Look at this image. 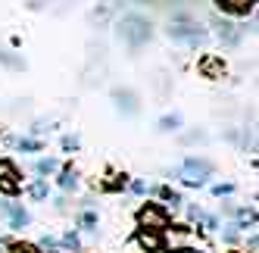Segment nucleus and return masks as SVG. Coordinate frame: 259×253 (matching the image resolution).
Returning <instances> with one entry per match:
<instances>
[{
	"label": "nucleus",
	"instance_id": "f257e3e1",
	"mask_svg": "<svg viewBox=\"0 0 259 253\" xmlns=\"http://www.w3.org/2000/svg\"><path fill=\"white\" fill-rule=\"evenodd\" d=\"M116 34H119V41H122L128 50L138 53L147 41H150L153 28H150V19H144V16H138V13H128V16H122V19H119Z\"/></svg>",
	"mask_w": 259,
	"mask_h": 253
},
{
	"label": "nucleus",
	"instance_id": "f03ea898",
	"mask_svg": "<svg viewBox=\"0 0 259 253\" xmlns=\"http://www.w3.org/2000/svg\"><path fill=\"white\" fill-rule=\"evenodd\" d=\"M159 238H162V250H169V253H203V247L197 244V231L191 225L162 228Z\"/></svg>",
	"mask_w": 259,
	"mask_h": 253
},
{
	"label": "nucleus",
	"instance_id": "7ed1b4c3",
	"mask_svg": "<svg viewBox=\"0 0 259 253\" xmlns=\"http://www.w3.org/2000/svg\"><path fill=\"white\" fill-rule=\"evenodd\" d=\"M165 34H169L172 41H178V44H188V47H197V44H203V38H206L203 25L194 19V16H184V13L172 16V19H169V28H165Z\"/></svg>",
	"mask_w": 259,
	"mask_h": 253
},
{
	"label": "nucleus",
	"instance_id": "20e7f679",
	"mask_svg": "<svg viewBox=\"0 0 259 253\" xmlns=\"http://www.w3.org/2000/svg\"><path fill=\"white\" fill-rule=\"evenodd\" d=\"M212 172H215V166H212L209 159H203V156H184L181 166L175 169V175H178L188 188H203Z\"/></svg>",
	"mask_w": 259,
	"mask_h": 253
},
{
	"label": "nucleus",
	"instance_id": "39448f33",
	"mask_svg": "<svg viewBox=\"0 0 259 253\" xmlns=\"http://www.w3.org/2000/svg\"><path fill=\"white\" fill-rule=\"evenodd\" d=\"M135 219L144 231H162V228H169V209L162 203H141Z\"/></svg>",
	"mask_w": 259,
	"mask_h": 253
},
{
	"label": "nucleus",
	"instance_id": "423d86ee",
	"mask_svg": "<svg viewBox=\"0 0 259 253\" xmlns=\"http://www.w3.org/2000/svg\"><path fill=\"white\" fill-rule=\"evenodd\" d=\"M22 172L16 169V162H10V159H0V194H7V197H13V194H19L22 191Z\"/></svg>",
	"mask_w": 259,
	"mask_h": 253
},
{
	"label": "nucleus",
	"instance_id": "0eeeda50",
	"mask_svg": "<svg viewBox=\"0 0 259 253\" xmlns=\"http://www.w3.org/2000/svg\"><path fill=\"white\" fill-rule=\"evenodd\" d=\"M113 103H116V110L122 116H138L141 113V97H138V91H132V88H116Z\"/></svg>",
	"mask_w": 259,
	"mask_h": 253
},
{
	"label": "nucleus",
	"instance_id": "6e6552de",
	"mask_svg": "<svg viewBox=\"0 0 259 253\" xmlns=\"http://www.w3.org/2000/svg\"><path fill=\"white\" fill-rule=\"evenodd\" d=\"M0 216L10 222V228H28V225H31V213H28L22 203L0 200Z\"/></svg>",
	"mask_w": 259,
	"mask_h": 253
},
{
	"label": "nucleus",
	"instance_id": "1a4fd4ad",
	"mask_svg": "<svg viewBox=\"0 0 259 253\" xmlns=\"http://www.w3.org/2000/svg\"><path fill=\"white\" fill-rule=\"evenodd\" d=\"M212 4L225 16H253L256 13V0H212Z\"/></svg>",
	"mask_w": 259,
	"mask_h": 253
},
{
	"label": "nucleus",
	"instance_id": "9d476101",
	"mask_svg": "<svg viewBox=\"0 0 259 253\" xmlns=\"http://www.w3.org/2000/svg\"><path fill=\"white\" fill-rule=\"evenodd\" d=\"M197 69H200V75H206V78H222L225 75V60L215 57V53H206V57L197 63Z\"/></svg>",
	"mask_w": 259,
	"mask_h": 253
},
{
	"label": "nucleus",
	"instance_id": "9b49d317",
	"mask_svg": "<svg viewBox=\"0 0 259 253\" xmlns=\"http://www.w3.org/2000/svg\"><path fill=\"white\" fill-rule=\"evenodd\" d=\"M138 247L144 250V253H162V238H159V231H138Z\"/></svg>",
	"mask_w": 259,
	"mask_h": 253
},
{
	"label": "nucleus",
	"instance_id": "f8f14e48",
	"mask_svg": "<svg viewBox=\"0 0 259 253\" xmlns=\"http://www.w3.org/2000/svg\"><path fill=\"white\" fill-rule=\"evenodd\" d=\"M181 125H184L181 113H165V116L156 119V132L159 135H175V132H181Z\"/></svg>",
	"mask_w": 259,
	"mask_h": 253
},
{
	"label": "nucleus",
	"instance_id": "ddd939ff",
	"mask_svg": "<svg viewBox=\"0 0 259 253\" xmlns=\"http://www.w3.org/2000/svg\"><path fill=\"white\" fill-rule=\"evenodd\" d=\"M28 197H31V200H38V203H44L47 197H50V185H47V178H34V182L28 185Z\"/></svg>",
	"mask_w": 259,
	"mask_h": 253
},
{
	"label": "nucleus",
	"instance_id": "4468645a",
	"mask_svg": "<svg viewBox=\"0 0 259 253\" xmlns=\"http://www.w3.org/2000/svg\"><path fill=\"white\" fill-rule=\"evenodd\" d=\"M60 188L63 191H78V169H72V166L60 169Z\"/></svg>",
	"mask_w": 259,
	"mask_h": 253
},
{
	"label": "nucleus",
	"instance_id": "2eb2a0df",
	"mask_svg": "<svg viewBox=\"0 0 259 253\" xmlns=\"http://www.w3.org/2000/svg\"><path fill=\"white\" fill-rule=\"evenodd\" d=\"M34 172H38V175H53V172H60V159H57V156H41V159H34Z\"/></svg>",
	"mask_w": 259,
	"mask_h": 253
},
{
	"label": "nucleus",
	"instance_id": "dca6fc26",
	"mask_svg": "<svg viewBox=\"0 0 259 253\" xmlns=\"http://www.w3.org/2000/svg\"><path fill=\"white\" fill-rule=\"evenodd\" d=\"M60 247L69 250V253H81V238H78L75 231H66L63 238H60Z\"/></svg>",
	"mask_w": 259,
	"mask_h": 253
},
{
	"label": "nucleus",
	"instance_id": "f3484780",
	"mask_svg": "<svg viewBox=\"0 0 259 253\" xmlns=\"http://www.w3.org/2000/svg\"><path fill=\"white\" fill-rule=\"evenodd\" d=\"M7 253H41V250H38V244H31V241H13L7 247Z\"/></svg>",
	"mask_w": 259,
	"mask_h": 253
},
{
	"label": "nucleus",
	"instance_id": "a211bd4d",
	"mask_svg": "<svg viewBox=\"0 0 259 253\" xmlns=\"http://www.w3.org/2000/svg\"><path fill=\"white\" fill-rule=\"evenodd\" d=\"M159 197H162V200L169 203L172 209H178V206L184 203V200H181V194H178V191H172V188H159Z\"/></svg>",
	"mask_w": 259,
	"mask_h": 253
},
{
	"label": "nucleus",
	"instance_id": "6ab92c4d",
	"mask_svg": "<svg viewBox=\"0 0 259 253\" xmlns=\"http://www.w3.org/2000/svg\"><path fill=\"white\" fill-rule=\"evenodd\" d=\"M13 144H16L19 150H25V153H38V150L44 147V144H41V141H34V138H19V141H13Z\"/></svg>",
	"mask_w": 259,
	"mask_h": 253
},
{
	"label": "nucleus",
	"instance_id": "aec40b11",
	"mask_svg": "<svg viewBox=\"0 0 259 253\" xmlns=\"http://www.w3.org/2000/svg\"><path fill=\"white\" fill-rule=\"evenodd\" d=\"M78 225H81V231H97V213H81L78 216Z\"/></svg>",
	"mask_w": 259,
	"mask_h": 253
},
{
	"label": "nucleus",
	"instance_id": "412c9836",
	"mask_svg": "<svg viewBox=\"0 0 259 253\" xmlns=\"http://www.w3.org/2000/svg\"><path fill=\"white\" fill-rule=\"evenodd\" d=\"M0 63L10 66V69H25V60L22 57H13L10 50H0Z\"/></svg>",
	"mask_w": 259,
	"mask_h": 253
},
{
	"label": "nucleus",
	"instance_id": "4be33fe9",
	"mask_svg": "<svg viewBox=\"0 0 259 253\" xmlns=\"http://www.w3.org/2000/svg\"><path fill=\"white\" fill-rule=\"evenodd\" d=\"M206 132H203V129H194V132H188V135H184L181 138V144H206Z\"/></svg>",
	"mask_w": 259,
	"mask_h": 253
},
{
	"label": "nucleus",
	"instance_id": "5701e85b",
	"mask_svg": "<svg viewBox=\"0 0 259 253\" xmlns=\"http://www.w3.org/2000/svg\"><path fill=\"white\" fill-rule=\"evenodd\" d=\"M38 250H41V253H57V250H60V241L50 238V234H44V238L38 241Z\"/></svg>",
	"mask_w": 259,
	"mask_h": 253
},
{
	"label": "nucleus",
	"instance_id": "b1692460",
	"mask_svg": "<svg viewBox=\"0 0 259 253\" xmlns=\"http://www.w3.org/2000/svg\"><path fill=\"white\" fill-rule=\"evenodd\" d=\"M50 125H53V122H47V119H38V122L31 125V135H47V132H50Z\"/></svg>",
	"mask_w": 259,
	"mask_h": 253
},
{
	"label": "nucleus",
	"instance_id": "393cba45",
	"mask_svg": "<svg viewBox=\"0 0 259 253\" xmlns=\"http://www.w3.org/2000/svg\"><path fill=\"white\" fill-rule=\"evenodd\" d=\"M78 144H81L78 135H66L63 138V150H78Z\"/></svg>",
	"mask_w": 259,
	"mask_h": 253
},
{
	"label": "nucleus",
	"instance_id": "a878e982",
	"mask_svg": "<svg viewBox=\"0 0 259 253\" xmlns=\"http://www.w3.org/2000/svg\"><path fill=\"white\" fill-rule=\"evenodd\" d=\"M231 191H234V185H228V182H225V185H215V188H212V194H215V197H228Z\"/></svg>",
	"mask_w": 259,
	"mask_h": 253
},
{
	"label": "nucleus",
	"instance_id": "bb28decb",
	"mask_svg": "<svg viewBox=\"0 0 259 253\" xmlns=\"http://www.w3.org/2000/svg\"><path fill=\"white\" fill-rule=\"evenodd\" d=\"M69 206V197H57V200H53V209H57V213H63Z\"/></svg>",
	"mask_w": 259,
	"mask_h": 253
},
{
	"label": "nucleus",
	"instance_id": "cd10ccee",
	"mask_svg": "<svg viewBox=\"0 0 259 253\" xmlns=\"http://www.w3.org/2000/svg\"><path fill=\"white\" fill-rule=\"evenodd\" d=\"M132 191H135V194H147V185H144V182H132Z\"/></svg>",
	"mask_w": 259,
	"mask_h": 253
}]
</instances>
